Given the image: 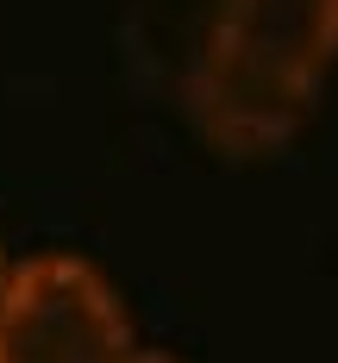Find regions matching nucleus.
Instances as JSON below:
<instances>
[{"label": "nucleus", "mask_w": 338, "mask_h": 363, "mask_svg": "<svg viewBox=\"0 0 338 363\" xmlns=\"http://www.w3.org/2000/svg\"><path fill=\"white\" fill-rule=\"evenodd\" d=\"M132 320L113 282L69 251L13 263L0 294V363H125Z\"/></svg>", "instance_id": "f257e3e1"}, {"label": "nucleus", "mask_w": 338, "mask_h": 363, "mask_svg": "<svg viewBox=\"0 0 338 363\" xmlns=\"http://www.w3.org/2000/svg\"><path fill=\"white\" fill-rule=\"evenodd\" d=\"M6 282H13V257L0 251V294H6Z\"/></svg>", "instance_id": "39448f33"}, {"label": "nucleus", "mask_w": 338, "mask_h": 363, "mask_svg": "<svg viewBox=\"0 0 338 363\" xmlns=\"http://www.w3.org/2000/svg\"><path fill=\"white\" fill-rule=\"evenodd\" d=\"M213 44L320 82L338 57V0H220Z\"/></svg>", "instance_id": "7ed1b4c3"}, {"label": "nucleus", "mask_w": 338, "mask_h": 363, "mask_svg": "<svg viewBox=\"0 0 338 363\" xmlns=\"http://www.w3.org/2000/svg\"><path fill=\"white\" fill-rule=\"evenodd\" d=\"M125 363H182V357H169V351H132Z\"/></svg>", "instance_id": "20e7f679"}, {"label": "nucleus", "mask_w": 338, "mask_h": 363, "mask_svg": "<svg viewBox=\"0 0 338 363\" xmlns=\"http://www.w3.org/2000/svg\"><path fill=\"white\" fill-rule=\"evenodd\" d=\"M313 94H320L313 75L257 63V57L225 50V44H207L201 63L188 69V119L225 157H269V150H282L307 125Z\"/></svg>", "instance_id": "f03ea898"}]
</instances>
